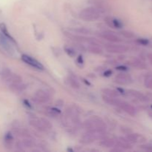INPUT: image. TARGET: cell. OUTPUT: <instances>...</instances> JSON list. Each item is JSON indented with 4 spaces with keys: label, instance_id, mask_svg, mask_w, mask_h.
I'll return each instance as SVG.
<instances>
[{
    "label": "cell",
    "instance_id": "e575fe53",
    "mask_svg": "<svg viewBox=\"0 0 152 152\" xmlns=\"http://www.w3.org/2000/svg\"><path fill=\"white\" fill-rule=\"evenodd\" d=\"M23 102H24V104H25V106L28 107V108H31V103L28 102V100H27V99H25V100L23 101Z\"/></svg>",
    "mask_w": 152,
    "mask_h": 152
},
{
    "label": "cell",
    "instance_id": "ab89813d",
    "mask_svg": "<svg viewBox=\"0 0 152 152\" xmlns=\"http://www.w3.org/2000/svg\"><path fill=\"white\" fill-rule=\"evenodd\" d=\"M68 151H73V150H72V149H70V148H68Z\"/></svg>",
    "mask_w": 152,
    "mask_h": 152
},
{
    "label": "cell",
    "instance_id": "277c9868",
    "mask_svg": "<svg viewBox=\"0 0 152 152\" xmlns=\"http://www.w3.org/2000/svg\"><path fill=\"white\" fill-rule=\"evenodd\" d=\"M29 123L31 126L41 132H47L52 129V125L50 122L45 118H38L37 117L30 119Z\"/></svg>",
    "mask_w": 152,
    "mask_h": 152
},
{
    "label": "cell",
    "instance_id": "d4e9b609",
    "mask_svg": "<svg viewBox=\"0 0 152 152\" xmlns=\"http://www.w3.org/2000/svg\"><path fill=\"white\" fill-rule=\"evenodd\" d=\"M22 143H23L25 148H31L34 145V142L29 137H25V139L22 140Z\"/></svg>",
    "mask_w": 152,
    "mask_h": 152
},
{
    "label": "cell",
    "instance_id": "f546056e",
    "mask_svg": "<svg viewBox=\"0 0 152 152\" xmlns=\"http://www.w3.org/2000/svg\"><path fill=\"white\" fill-rule=\"evenodd\" d=\"M137 42L140 45H148L149 44V40L147 39L140 38L137 39Z\"/></svg>",
    "mask_w": 152,
    "mask_h": 152
},
{
    "label": "cell",
    "instance_id": "4fadbf2b",
    "mask_svg": "<svg viewBox=\"0 0 152 152\" xmlns=\"http://www.w3.org/2000/svg\"><path fill=\"white\" fill-rule=\"evenodd\" d=\"M115 146L119 147V148H122V149L125 150H129L132 149V146L131 145L130 142L126 140V137H119L118 140L115 141Z\"/></svg>",
    "mask_w": 152,
    "mask_h": 152
},
{
    "label": "cell",
    "instance_id": "8fae6325",
    "mask_svg": "<svg viewBox=\"0 0 152 152\" xmlns=\"http://www.w3.org/2000/svg\"><path fill=\"white\" fill-rule=\"evenodd\" d=\"M10 40L7 39L5 36L3 35L2 34H0V45L7 52L10 53H13L14 50L11 45L10 44Z\"/></svg>",
    "mask_w": 152,
    "mask_h": 152
},
{
    "label": "cell",
    "instance_id": "83f0119b",
    "mask_svg": "<svg viewBox=\"0 0 152 152\" xmlns=\"http://www.w3.org/2000/svg\"><path fill=\"white\" fill-rule=\"evenodd\" d=\"M74 31L78 34H83V35H87V34H91V31L89 29H87V28H77V29L74 30Z\"/></svg>",
    "mask_w": 152,
    "mask_h": 152
},
{
    "label": "cell",
    "instance_id": "5bb4252c",
    "mask_svg": "<svg viewBox=\"0 0 152 152\" xmlns=\"http://www.w3.org/2000/svg\"><path fill=\"white\" fill-rule=\"evenodd\" d=\"M105 22H106V24L108 26L112 28H118V29H120V28H122V27H123V24L120 21L116 19H112L111 17L105 18Z\"/></svg>",
    "mask_w": 152,
    "mask_h": 152
},
{
    "label": "cell",
    "instance_id": "5b68a950",
    "mask_svg": "<svg viewBox=\"0 0 152 152\" xmlns=\"http://www.w3.org/2000/svg\"><path fill=\"white\" fill-rule=\"evenodd\" d=\"M22 60L24 62H25L28 65H31L33 68H35L38 70H43L44 69V66L39 62L37 59H34L31 56H28V55L23 54L22 55Z\"/></svg>",
    "mask_w": 152,
    "mask_h": 152
},
{
    "label": "cell",
    "instance_id": "836d02e7",
    "mask_svg": "<svg viewBox=\"0 0 152 152\" xmlns=\"http://www.w3.org/2000/svg\"><path fill=\"white\" fill-rule=\"evenodd\" d=\"M77 62H78L79 64H83V62H84V60H83V56H81V55H80V56H79L78 57H77Z\"/></svg>",
    "mask_w": 152,
    "mask_h": 152
},
{
    "label": "cell",
    "instance_id": "603a6c76",
    "mask_svg": "<svg viewBox=\"0 0 152 152\" xmlns=\"http://www.w3.org/2000/svg\"><path fill=\"white\" fill-rule=\"evenodd\" d=\"M0 31H1V34H2L3 35L5 36V37H7V39H9L10 40V41L15 42L13 38L11 37V36L10 35V34H9V32H8V31H7V27H6L5 24H4V23L0 24Z\"/></svg>",
    "mask_w": 152,
    "mask_h": 152
},
{
    "label": "cell",
    "instance_id": "9c48e42d",
    "mask_svg": "<svg viewBox=\"0 0 152 152\" xmlns=\"http://www.w3.org/2000/svg\"><path fill=\"white\" fill-rule=\"evenodd\" d=\"M114 81L117 84L124 86V85H128L132 83V78L129 74H124V73H120V74H117L116 76L115 79H114Z\"/></svg>",
    "mask_w": 152,
    "mask_h": 152
},
{
    "label": "cell",
    "instance_id": "f1b7e54d",
    "mask_svg": "<svg viewBox=\"0 0 152 152\" xmlns=\"http://www.w3.org/2000/svg\"><path fill=\"white\" fill-rule=\"evenodd\" d=\"M120 34H121L123 37L128 39H132L134 37V34L132 32H131V31H123L120 32Z\"/></svg>",
    "mask_w": 152,
    "mask_h": 152
},
{
    "label": "cell",
    "instance_id": "74e56055",
    "mask_svg": "<svg viewBox=\"0 0 152 152\" xmlns=\"http://www.w3.org/2000/svg\"><path fill=\"white\" fill-rule=\"evenodd\" d=\"M83 82H84V83H86V85H88V86H91V83H89V82H88L87 80H85V79H83Z\"/></svg>",
    "mask_w": 152,
    "mask_h": 152
},
{
    "label": "cell",
    "instance_id": "8d00e7d4",
    "mask_svg": "<svg viewBox=\"0 0 152 152\" xmlns=\"http://www.w3.org/2000/svg\"><path fill=\"white\" fill-rule=\"evenodd\" d=\"M108 62H109V64H112V65H114V64H117V61L114 60V59H112V60H109Z\"/></svg>",
    "mask_w": 152,
    "mask_h": 152
},
{
    "label": "cell",
    "instance_id": "30bf717a",
    "mask_svg": "<svg viewBox=\"0 0 152 152\" xmlns=\"http://www.w3.org/2000/svg\"><path fill=\"white\" fill-rule=\"evenodd\" d=\"M99 37L104 39L108 40V41L112 42H120L122 41L120 37H119L118 36L111 31H103V32L99 33Z\"/></svg>",
    "mask_w": 152,
    "mask_h": 152
},
{
    "label": "cell",
    "instance_id": "d6a6232c",
    "mask_svg": "<svg viewBox=\"0 0 152 152\" xmlns=\"http://www.w3.org/2000/svg\"><path fill=\"white\" fill-rule=\"evenodd\" d=\"M112 71L111 70H106L105 72L103 73V76L104 77H109L112 74Z\"/></svg>",
    "mask_w": 152,
    "mask_h": 152
},
{
    "label": "cell",
    "instance_id": "4316f807",
    "mask_svg": "<svg viewBox=\"0 0 152 152\" xmlns=\"http://www.w3.org/2000/svg\"><path fill=\"white\" fill-rule=\"evenodd\" d=\"M65 53H66L68 56H71V57H74V56L77 55V52H76V50H74L73 48L65 47Z\"/></svg>",
    "mask_w": 152,
    "mask_h": 152
},
{
    "label": "cell",
    "instance_id": "7c38bea8",
    "mask_svg": "<svg viewBox=\"0 0 152 152\" xmlns=\"http://www.w3.org/2000/svg\"><path fill=\"white\" fill-rule=\"evenodd\" d=\"M126 140L130 143H137V142H142L145 141V138L139 134L129 133L126 135Z\"/></svg>",
    "mask_w": 152,
    "mask_h": 152
},
{
    "label": "cell",
    "instance_id": "e0dca14e",
    "mask_svg": "<svg viewBox=\"0 0 152 152\" xmlns=\"http://www.w3.org/2000/svg\"><path fill=\"white\" fill-rule=\"evenodd\" d=\"M128 92H129V94H130L131 96L137 98V99H139V100H140V101H142V102H147V101H148V98H147L145 95L142 94V93L137 91L129 90L128 91Z\"/></svg>",
    "mask_w": 152,
    "mask_h": 152
},
{
    "label": "cell",
    "instance_id": "484cf974",
    "mask_svg": "<svg viewBox=\"0 0 152 152\" xmlns=\"http://www.w3.org/2000/svg\"><path fill=\"white\" fill-rule=\"evenodd\" d=\"M144 84H145V87L148 88L152 89V76L151 75H147L145 78V81H144Z\"/></svg>",
    "mask_w": 152,
    "mask_h": 152
},
{
    "label": "cell",
    "instance_id": "8992f818",
    "mask_svg": "<svg viewBox=\"0 0 152 152\" xmlns=\"http://www.w3.org/2000/svg\"><path fill=\"white\" fill-rule=\"evenodd\" d=\"M34 99L38 103H47L50 100V96L43 90H38L35 92Z\"/></svg>",
    "mask_w": 152,
    "mask_h": 152
},
{
    "label": "cell",
    "instance_id": "cb8c5ba5",
    "mask_svg": "<svg viewBox=\"0 0 152 152\" xmlns=\"http://www.w3.org/2000/svg\"><path fill=\"white\" fill-rule=\"evenodd\" d=\"M69 83L70 85H71V87L74 88H76V89L80 88V83H79V82L77 81L75 78H74V77H69Z\"/></svg>",
    "mask_w": 152,
    "mask_h": 152
},
{
    "label": "cell",
    "instance_id": "9a60e30c",
    "mask_svg": "<svg viewBox=\"0 0 152 152\" xmlns=\"http://www.w3.org/2000/svg\"><path fill=\"white\" fill-rule=\"evenodd\" d=\"M9 87L13 92H17V93L24 91L27 88L26 85L22 83H13V84L9 85Z\"/></svg>",
    "mask_w": 152,
    "mask_h": 152
},
{
    "label": "cell",
    "instance_id": "2e32d148",
    "mask_svg": "<svg viewBox=\"0 0 152 152\" xmlns=\"http://www.w3.org/2000/svg\"><path fill=\"white\" fill-rule=\"evenodd\" d=\"M100 140L99 144L104 148H114L115 146V140H114L113 139L105 137Z\"/></svg>",
    "mask_w": 152,
    "mask_h": 152
},
{
    "label": "cell",
    "instance_id": "f35d334b",
    "mask_svg": "<svg viewBox=\"0 0 152 152\" xmlns=\"http://www.w3.org/2000/svg\"><path fill=\"white\" fill-rule=\"evenodd\" d=\"M148 59H149L150 62H151L152 64V53H151V54H148Z\"/></svg>",
    "mask_w": 152,
    "mask_h": 152
},
{
    "label": "cell",
    "instance_id": "7a4b0ae2",
    "mask_svg": "<svg viewBox=\"0 0 152 152\" xmlns=\"http://www.w3.org/2000/svg\"><path fill=\"white\" fill-rule=\"evenodd\" d=\"M101 12L96 7H88L80 11V18L86 22H94L100 17Z\"/></svg>",
    "mask_w": 152,
    "mask_h": 152
},
{
    "label": "cell",
    "instance_id": "d590c367",
    "mask_svg": "<svg viewBox=\"0 0 152 152\" xmlns=\"http://www.w3.org/2000/svg\"><path fill=\"white\" fill-rule=\"evenodd\" d=\"M117 91H118V93L121 94H125V90H124V89L121 88H117Z\"/></svg>",
    "mask_w": 152,
    "mask_h": 152
},
{
    "label": "cell",
    "instance_id": "3957f363",
    "mask_svg": "<svg viewBox=\"0 0 152 152\" xmlns=\"http://www.w3.org/2000/svg\"><path fill=\"white\" fill-rule=\"evenodd\" d=\"M106 132H95V131H87L80 138V142L83 144H90L97 140H102L105 137Z\"/></svg>",
    "mask_w": 152,
    "mask_h": 152
},
{
    "label": "cell",
    "instance_id": "60d3db41",
    "mask_svg": "<svg viewBox=\"0 0 152 152\" xmlns=\"http://www.w3.org/2000/svg\"><path fill=\"white\" fill-rule=\"evenodd\" d=\"M151 108H152V105H151Z\"/></svg>",
    "mask_w": 152,
    "mask_h": 152
},
{
    "label": "cell",
    "instance_id": "7402d4cb",
    "mask_svg": "<svg viewBox=\"0 0 152 152\" xmlns=\"http://www.w3.org/2000/svg\"><path fill=\"white\" fill-rule=\"evenodd\" d=\"M102 93L103 94L106 95V96H111V97H114V98H117L119 96V93L117 91L113 90V89L111 88H104L102 89Z\"/></svg>",
    "mask_w": 152,
    "mask_h": 152
},
{
    "label": "cell",
    "instance_id": "ac0fdd59",
    "mask_svg": "<svg viewBox=\"0 0 152 152\" xmlns=\"http://www.w3.org/2000/svg\"><path fill=\"white\" fill-rule=\"evenodd\" d=\"M102 100L105 102V103L108 104L110 105H114V106H117V103H118L119 99L114 97H111V96H106V95L103 94L102 96Z\"/></svg>",
    "mask_w": 152,
    "mask_h": 152
},
{
    "label": "cell",
    "instance_id": "d6986e66",
    "mask_svg": "<svg viewBox=\"0 0 152 152\" xmlns=\"http://www.w3.org/2000/svg\"><path fill=\"white\" fill-rule=\"evenodd\" d=\"M129 64H130L132 66H133L134 68H137V69H140V70H142V69H145V68H146V65H145V63H143L142 62H141V61H140L139 59H132V60H131L130 62H129Z\"/></svg>",
    "mask_w": 152,
    "mask_h": 152
},
{
    "label": "cell",
    "instance_id": "52a82bcc",
    "mask_svg": "<svg viewBox=\"0 0 152 152\" xmlns=\"http://www.w3.org/2000/svg\"><path fill=\"white\" fill-rule=\"evenodd\" d=\"M105 49L108 52L112 53H126L129 50V48L126 45H108L105 47Z\"/></svg>",
    "mask_w": 152,
    "mask_h": 152
},
{
    "label": "cell",
    "instance_id": "ffe728a7",
    "mask_svg": "<svg viewBox=\"0 0 152 152\" xmlns=\"http://www.w3.org/2000/svg\"><path fill=\"white\" fill-rule=\"evenodd\" d=\"M88 50L94 54H101L102 53V50L99 47V45L90 44V45L88 47Z\"/></svg>",
    "mask_w": 152,
    "mask_h": 152
},
{
    "label": "cell",
    "instance_id": "ba28073f",
    "mask_svg": "<svg viewBox=\"0 0 152 152\" xmlns=\"http://www.w3.org/2000/svg\"><path fill=\"white\" fill-rule=\"evenodd\" d=\"M117 107L121 108L122 110L126 112L127 114H129L131 116H135L136 115V109L134 108V107L132 106V105H130L129 103H128L127 102H125V101H122L120 99H119L118 103H117Z\"/></svg>",
    "mask_w": 152,
    "mask_h": 152
},
{
    "label": "cell",
    "instance_id": "4dcf8cb0",
    "mask_svg": "<svg viewBox=\"0 0 152 152\" xmlns=\"http://www.w3.org/2000/svg\"><path fill=\"white\" fill-rule=\"evenodd\" d=\"M15 146H16V149L19 150V151H23L24 148H25V146H24L23 143H22V141H19V142H16Z\"/></svg>",
    "mask_w": 152,
    "mask_h": 152
},
{
    "label": "cell",
    "instance_id": "6da1fadb",
    "mask_svg": "<svg viewBox=\"0 0 152 152\" xmlns=\"http://www.w3.org/2000/svg\"><path fill=\"white\" fill-rule=\"evenodd\" d=\"M83 127L87 131H95V132H106V125L103 120L97 117L86 120L83 123Z\"/></svg>",
    "mask_w": 152,
    "mask_h": 152
},
{
    "label": "cell",
    "instance_id": "1f68e13d",
    "mask_svg": "<svg viewBox=\"0 0 152 152\" xmlns=\"http://www.w3.org/2000/svg\"><path fill=\"white\" fill-rule=\"evenodd\" d=\"M116 70H118V71H126L128 70V68L125 65H119V66L116 67Z\"/></svg>",
    "mask_w": 152,
    "mask_h": 152
},
{
    "label": "cell",
    "instance_id": "44dd1931",
    "mask_svg": "<svg viewBox=\"0 0 152 152\" xmlns=\"http://www.w3.org/2000/svg\"><path fill=\"white\" fill-rule=\"evenodd\" d=\"M4 144L5 146L8 148H11L12 145H13V137L10 132H7L5 135H4Z\"/></svg>",
    "mask_w": 152,
    "mask_h": 152
}]
</instances>
